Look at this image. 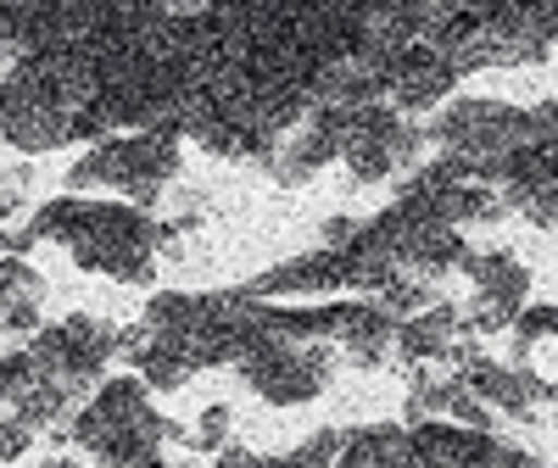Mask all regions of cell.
Masks as SVG:
<instances>
[{
    "label": "cell",
    "instance_id": "e0dca14e",
    "mask_svg": "<svg viewBox=\"0 0 558 468\" xmlns=\"http://www.w3.org/2000/svg\"><path fill=\"white\" fill-rule=\"evenodd\" d=\"M397 357L402 362H463V312L452 301H430L425 312H413L397 323Z\"/></svg>",
    "mask_w": 558,
    "mask_h": 468
},
{
    "label": "cell",
    "instance_id": "4dcf8cb0",
    "mask_svg": "<svg viewBox=\"0 0 558 468\" xmlns=\"http://www.w3.org/2000/svg\"><path fill=\"white\" fill-rule=\"evenodd\" d=\"M352 234H357V223H352V218H330V223H324V251H341V246L352 241Z\"/></svg>",
    "mask_w": 558,
    "mask_h": 468
},
{
    "label": "cell",
    "instance_id": "5bb4252c",
    "mask_svg": "<svg viewBox=\"0 0 558 468\" xmlns=\"http://www.w3.org/2000/svg\"><path fill=\"white\" fill-rule=\"evenodd\" d=\"M463 391L470 396H481L492 412H502V418H536V407L542 402H558V385L553 380H536V373H525V368H502V362H492V357H463Z\"/></svg>",
    "mask_w": 558,
    "mask_h": 468
},
{
    "label": "cell",
    "instance_id": "603a6c76",
    "mask_svg": "<svg viewBox=\"0 0 558 468\" xmlns=\"http://www.w3.org/2000/svg\"><path fill=\"white\" fill-rule=\"evenodd\" d=\"M341 430H313L302 446H291V452H274L268 457V468H330L336 463V452H341Z\"/></svg>",
    "mask_w": 558,
    "mask_h": 468
},
{
    "label": "cell",
    "instance_id": "2e32d148",
    "mask_svg": "<svg viewBox=\"0 0 558 468\" xmlns=\"http://www.w3.org/2000/svg\"><path fill=\"white\" fill-rule=\"evenodd\" d=\"M425 468H497L502 463V441L492 430H470L452 424V418H425V424L408 430Z\"/></svg>",
    "mask_w": 558,
    "mask_h": 468
},
{
    "label": "cell",
    "instance_id": "4316f807",
    "mask_svg": "<svg viewBox=\"0 0 558 468\" xmlns=\"http://www.w3.org/2000/svg\"><path fill=\"white\" fill-rule=\"evenodd\" d=\"M34 330H39L34 301H0V341H28Z\"/></svg>",
    "mask_w": 558,
    "mask_h": 468
},
{
    "label": "cell",
    "instance_id": "83f0119b",
    "mask_svg": "<svg viewBox=\"0 0 558 468\" xmlns=\"http://www.w3.org/2000/svg\"><path fill=\"white\" fill-rule=\"evenodd\" d=\"M525 118H531V146L558 157V101H542V107H531Z\"/></svg>",
    "mask_w": 558,
    "mask_h": 468
},
{
    "label": "cell",
    "instance_id": "5b68a950",
    "mask_svg": "<svg viewBox=\"0 0 558 468\" xmlns=\"http://www.w3.org/2000/svg\"><path fill=\"white\" fill-rule=\"evenodd\" d=\"M235 373H241V380H246L268 407H302V402L324 396V385H330L336 346H279V341H268L257 323L246 318Z\"/></svg>",
    "mask_w": 558,
    "mask_h": 468
},
{
    "label": "cell",
    "instance_id": "4fadbf2b",
    "mask_svg": "<svg viewBox=\"0 0 558 468\" xmlns=\"http://www.w3.org/2000/svg\"><path fill=\"white\" fill-rule=\"evenodd\" d=\"M497 196L508 212H520L536 229H558V157L553 151H514L502 157V178H497Z\"/></svg>",
    "mask_w": 558,
    "mask_h": 468
},
{
    "label": "cell",
    "instance_id": "ac0fdd59",
    "mask_svg": "<svg viewBox=\"0 0 558 468\" xmlns=\"http://www.w3.org/2000/svg\"><path fill=\"white\" fill-rule=\"evenodd\" d=\"M330 468H425L413 435L397 430V424H368V430H352L336 452Z\"/></svg>",
    "mask_w": 558,
    "mask_h": 468
},
{
    "label": "cell",
    "instance_id": "f546056e",
    "mask_svg": "<svg viewBox=\"0 0 558 468\" xmlns=\"http://www.w3.org/2000/svg\"><path fill=\"white\" fill-rule=\"evenodd\" d=\"M17 212H23V173L0 178V229H7V223H12Z\"/></svg>",
    "mask_w": 558,
    "mask_h": 468
},
{
    "label": "cell",
    "instance_id": "7a4b0ae2",
    "mask_svg": "<svg viewBox=\"0 0 558 468\" xmlns=\"http://www.w3.org/2000/svg\"><path fill=\"white\" fill-rule=\"evenodd\" d=\"M62 251L84 273H107L118 285H151L157 279V218L129 201H78Z\"/></svg>",
    "mask_w": 558,
    "mask_h": 468
},
{
    "label": "cell",
    "instance_id": "44dd1931",
    "mask_svg": "<svg viewBox=\"0 0 558 468\" xmlns=\"http://www.w3.org/2000/svg\"><path fill=\"white\" fill-rule=\"evenodd\" d=\"M508 335H514V357L531 362L542 346H558V307H525L508 323Z\"/></svg>",
    "mask_w": 558,
    "mask_h": 468
},
{
    "label": "cell",
    "instance_id": "836d02e7",
    "mask_svg": "<svg viewBox=\"0 0 558 468\" xmlns=\"http://www.w3.org/2000/svg\"><path fill=\"white\" fill-rule=\"evenodd\" d=\"M51 468H78V463H68V457H62V463H51Z\"/></svg>",
    "mask_w": 558,
    "mask_h": 468
},
{
    "label": "cell",
    "instance_id": "f1b7e54d",
    "mask_svg": "<svg viewBox=\"0 0 558 468\" xmlns=\"http://www.w3.org/2000/svg\"><path fill=\"white\" fill-rule=\"evenodd\" d=\"M213 468H268V457L252 452V446H241V441H229V446L213 452Z\"/></svg>",
    "mask_w": 558,
    "mask_h": 468
},
{
    "label": "cell",
    "instance_id": "9c48e42d",
    "mask_svg": "<svg viewBox=\"0 0 558 468\" xmlns=\"http://www.w3.org/2000/svg\"><path fill=\"white\" fill-rule=\"evenodd\" d=\"M463 273H470L475 285V301L463 312V330L475 335H508V323H514L531 301V268L514 257V251H470L463 257Z\"/></svg>",
    "mask_w": 558,
    "mask_h": 468
},
{
    "label": "cell",
    "instance_id": "d4e9b609",
    "mask_svg": "<svg viewBox=\"0 0 558 468\" xmlns=\"http://www.w3.org/2000/svg\"><path fill=\"white\" fill-rule=\"evenodd\" d=\"M39 385V373L28 362V352H12V357H0V412H12L28 391Z\"/></svg>",
    "mask_w": 558,
    "mask_h": 468
},
{
    "label": "cell",
    "instance_id": "8fae6325",
    "mask_svg": "<svg viewBox=\"0 0 558 468\" xmlns=\"http://www.w3.org/2000/svg\"><path fill=\"white\" fill-rule=\"evenodd\" d=\"M330 346L352 368H386L397 357V318H386L368 296H336L330 301Z\"/></svg>",
    "mask_w": 558,
    "mask_h": 468
},
{
    "label": "cell",
    "instance_id": "7402d4cb",
    "mask_svg": "<svg viewBox=\"0 0 558 468\" xmlns=\"http://www.w3.org/2000/svg\"><path fill=\"white\" fill-rule=\"evenodd\" d=\"M368 301H375L386 318H397V323H402V318H413V312H425V307L436 301V291H430V285H418V279H408V273H391V279H386V285H380L375 296H368Z\"/></svg>",
    "mask_w": 558,
    "mask_h": 468
},
{
    "label": "cell",
    "instance_id": "3957f363",
    "mask_svg": "<svg viewBox=\"0 0 558 468\" xmlns=\"http://www.w3.org/2000/svg\"><path fill=\"white\" fill-rule=\"evenodd\" d=\"M68 441L101 463H118V457H140V452H162L168 441V418L151 407V391L140 385V373H118V380H101L89 391V402L73 412L68 424Z\"/></svg>",
    "mask_w": 558,
    "mask_h": 468
},
{
    "label": "cell",
    "instance_id": "7c38bea8",
    "mask_svg": "<svg viewBox=\"0 0 558 468\" xmlns=\"http://www.w3.org/2000/svg\"><path fill=\"white\" fill-rule=\"evenodd\" d=\"M330 162H341V107H313L302 128H291L279 139L268 173L286 184V190H296V184H313Z\"/></svg>",
    "mask_w": 558,
    "mask_h": 468
},
{
    "label": "cell",
    "instance_id": "1f68e13d",
    "mask_svg": "<svg viewBox=\"0 0 558 468\" xmlns=\"http://www.w3.org/2000/svg\"><path fill=\"white\" fill-rule=\"evenodd\" d=\"M101 468H173L162 452H140V457H118V463H101Z\"/></svg>",
    "mask_w": 558,
    "mask_h": 468
},
{
    "label": "cell",
    "instance_id": "9a60e30c",
    "mask_svg": "<svg viewBox=\"0 0 558 468\" xmlns=\"http://www.w3.org/2000/svg\"><path fill=\"white\" fill-rule=\"evenodd\" d=\"M252 301H330V296H347V262L341 251H307V257H291L268 268L263 279L246 285Z\"/></svg>",
    "mask_w": 558,
    "mask_h": 468
},
{
    "label": "cell",
    "instance_id": "d6986e66",
    "mask_svg": "<svg viewBox=\"0 0 558 468\" xmlns=\"http://www.w3.org/2000/svg\"><path fill=\"white\" fill-rule=\"evenodd\" d=\"M425 45H430V51H436L458 78L486 67V45H481V23H475V12H452V17H441V23L425 34Z\"/></svg>",
    "mask_w": 558,
    "mask_h": 468
},
{
    "label": "cell",
    "instance_id": "277c9868",
    "mask_svg": "<svg viewBox=\"0 0 558 468\" xmlns=\"http://www.w3.org/2000/svg\"><path fill=\"white\" fill-rule=\"evenodd\" d=\"M23 352H28V362H34V373L45 385H57V391H68L78 402V396H89L107 380V362L118 352V330L101 323V318L73 312L62 323H39Z\"/></svg>",
    "mask_w": 558,
    "mask_h": 468
},
{
    "label": "cell",
    "instance_id": "ffe728a7",
    "mask_svg": "<svg viewBox=\"0 0 558 468\" xmlns=\"http://www.w3.org/2000/svg\"><path fill=\"white\" fill-rule=\"evenodd\" d=\"M129 368L140 373V385H146V391H184V385L196 380V362L184 357V346L179 341H162V335H151V346L140 352Z\"/></svg>",
    "mask_w": 558,
    "mask_h": 468
},
{
    "label": "cell",
    "instance_id": "484cf974",
    "mask_svg": "<svg viewBox=\"0 0 558 468\" xmlns=\"http://www.w3.org/2000/svg\"><path fill=\"white\" fill-rule=\"evenodd\" d=\"M229 435H235V412H229L223 402H213V407L202 412L191 446H196V452H218V446H229Z\"/></svg>",
    "mask_w": 558,
    "mask_h": 468
},
{
    "label": "cell",
    "instance_id": "ba28073f",
    "mask_svg": "<svg viewBox=\"0 0 558 468\" xmlns=\"http://www.w3.org/2000/svg\"><path fill=\"white\" fill-rule=\"evenodd\" d=\"M425 139L447 157H470V162H497L508 151L531 146V118L508 101H447L441 118L425 128Z\"/></svg>",
    "mask_w": 558,
    "mask_h": 468
},
{
    "label": "cell",
    "instance_id": "cb8c5ba5",
    "mask_svg": "<svg viewBox=\"0 0 558 468\" xmlns=\"http://www.w3.org/2000/svg\"><path fill=\"white\" fill-rule=\"evenodd\" d=\"M0 301H45V273L28 257H0Z\"/></svg>",
    "mask_w": 558,
    "mask_h": 468
},
{
    "label": "cell",
    "instance_id": "52a82bcc",
    "mask_svg": "<svg viewBox=\"0 0 558 468\" xmlns=\"http://www.w3.org/2000/svg\"><path fill=\"white\" fill-rule=\"evenodd\" d=\"M68 123L73 112L57 101V89L34 73V62H12L0 78V139L23 157H45L68 146Z\"/></svg>",
    "mask_w": 558,
    "mask_h": 468
},
{
    "label": "cell",
    "instance_id": "d6a6232c",
    "mask_svg": "<svg viewBox=\"0 0 558 468\" xmlns=\"http://www.w3.org/2000/svg\"><path fill=\"white\" fill-rule=\"evenodd\" d=\"M168 7V17H202V12H213V0H162Z\"/></svg>",
    "mask_w": 558,
    "mask_h": 468
},
{
    "label": "cell",
    "instance_id": "8992f818",
    "mask_svg": "<svg viewBox=\"0 0 558 468\" xmlns=\"http://www.w3.org/2000/svg\"><path fill=\"white\" fill-rule=\"evenodd\" d=\"M425 128L397 118L386 101L375 107H341V162L352 184H380L397 173H413L425 162Z\"/></svg>",
    "mask_w": 558,
    "mask_h": 468
},
{
    "label": "cell",
    "instance_id": "6da1fadb",
    "mask_svg": "<svg viewBox=\"0 0 558 468\" xmlns=\"http://www.w3.org/2000/svg\"><path fill=\"white\" fill-rule=\"evenodd\" d=\"M179 146L184 139L168 128H146V134H112L101 146H89L73 168H68V196L84 190H112V201L129 207H157L162 190L179 178Z\"/></svg>",
    "mask_w": 558,
    "mask_h": 468
},
{
    "label": "cell",
    "instance_id": "30bf717a",
    "mask_svg": "<svg viewBox=\"0 0 558 468\" xmlns=\"http://www.w3.org/2000/svg\"><path fill=\"white\" fill-rule=\"evenodd\" d=\"M452 89H458V73L430 51L425 39L402 45V51L386 62V107H391L397 118H418V112L447 107Z\"/></svg>",
    "mask_w": 558,
    "mask_h": 468
}]
</instances>
